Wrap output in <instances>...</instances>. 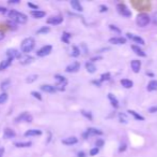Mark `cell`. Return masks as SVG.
<instances>
[{
    "label": "cell",
    "instance_id": "f546056e",
    "mask_svg": "<svg viewBox=\"0 0 157 157\" xmlns=\"http://www.w3.org/2000/svg\"><path fill=\"white\" fill-rule=\"evenodd\" d=\"M34 60V58L31 57V56H27V57H25L23 60H20V64H23V65H27V64H30V62H32Z\"/></svg>",
    "mask_w": 157,
    "mask_h": 157
},
{
    "label": "cell",
    "instance_id": "c3c4849f",
    "mask_svg": "<svg viewBox=\"0 0 157 157\" xmlns=\"http://www.w3.org/2000/svg\"><path fill=\"white\" fill-rule=\"evenodd\" d=\"M28 7H30V8H33V9H37V8H39L36 4L32 3V2H28Z\"/></svg>",
    "mask_w": 157,
    "mask_h": 157
},
{
    "label": "cell",
    "instance_id": "d4e9b609",
    "mask_svg": "<svg viewBox=\"0 0 157 157\" xmlns=\"http://www.w3.org/2000/svg\"><path fill=\"white\" fill-rule=\"evenodd\" d=\"M146 89H148L149 91H157V81H156V80H152V81H151V82L148 84Z\"/></svg>",
    "mask_w": 157,
    "mask_h": 157
},
{
    "label": "cell",
    "instance_id": "44dd1931",
    "mask_svg": "<svg viewBox=\"0 0 157 157\" xmlns=\"http://www.w3.org/2000/svg\"><path fill=\"white\" fill-rule=\"evenodd\" d=\"M108 98L109 100H110L111 104H112V107L114 108V109H118L120 104H119V100L117 99V97L113 95V94H108Z\"/></svg>",
    "mask_w": 157,
    "mask_h": 157
},
{
    "label": "cell",
    "instance_id": "d6986e66",
    "mask_svg": "<svg viewBox=\"0 0 157 157\" xmlns=\"http://www.w3.org/2000/svg\"><path fill=\"white\" fill-rule=\"evenodd\" d=\"M42 131L39 129H29L25 132V136L26 137H35V136H41Z\"/></svg>",
    "mask_w": 157,
    "mask_h": 157
},
{
    "label": "cell",
    "instance_id": "30bf717a",
    "mask_svg": "<svg viewBox=\"0 0 157 157\" xmlns=\"http://www.w3.org/2000/svg\"><path fill=\"white\" fill-rule=\"evenodd\" d=\"M63 22V17L62 16H51L47 18L46 23L49 24V25H59Z\"/></svg>",
    "mask_w": 157,
    "mask_h": 157
},
{
    "label": "cell",
    "instance_id": "ffe728a7",
    "mask_svg": "<svg viewBox=\"0 0 157 157\" xmlns=\"http://www.w3.org/2000/svg\"><path fill=\"white\" fill-rule=\"evenodd\" d=\"M71 5H72V8L74 9V10H76L78 12H82V11H84L82 5H81L80 2L77 1V0H72V1H71Z\"/></svg>",
    "mask_w": 157,
    "mask_h": 157
},
{
    "label": "cell",
    "instance_id": "b9f144b4",
    "mask_svg": "<svg viewBox=\"0 0 157 157\" xmlns=\"http://www.w3.org/2000/svg\"><path fill=\"white\" fill-rule=\"evenodd\" d=\"M103 144H104V141L102 140V139H98V140L96 141V143H95L96 148H101V146H103Z\"/></svg>",
    "mask_w": 157,
    "mask_h": 157
},
{
    "label": "cell",
    "instance_id": "7402d4cb",
    "mask_svg": "<svg viewBox=\"0 0 157 157\" xmlns=\"http://www.w3.org/2000/svg\"><path fill=\"white\" fill-rule=\"evenodd\" d=\"M132 50L135 52V54L136 55H138V56H140V57H145L146 56V54L143 52V50L142 49H140L138 45H133L132 46Z\"/></svg>",
    "mask_w": 157,
    "mask_h": 157
},
{
    "label": "cell",
    "instance_id": "6da1fadb",
    "mask_svg": "<svg viewBox=\"0 0 157 157\" xmlns=\"http://www.w3.org/2000/svg\"><path fill=\"white\" fill-rule=\"evenodd\" d=\"M8 16L13 20L14 22H16L18 24H25V23H27L28 21V17L26 14L24 13H20L16 10H11V11H9L8 12Z\"/></svg>",
    "mask_w": 157,
    "mask_h": 157
},
{
    "label": "cell",
    "instance_id": "8fae6325",
    "mask_svg": "<svg viewBox=\"0 0 157 157\" xmlns=\"http://www.w3.org/2000/svg\"><path fill=\"white\" fill-rule=\"evenodd\" d=\"M109 42L111 43V44H125L126 43V39L123 37H113V38H110L109 39Z\"/></svg>",
    "mask_w": 157,
    "mask_h": 157
},
{
    "label": "cell",
    "instance_id": "d6a6232c",
    "mask_svg": "<svg viewBox=\"0 0 157 157\" xmlns=\"http://www.w3.org/2000/svg\"><path fill=\"white\" fill-rule=\"evenodd\" d=\"M110 73L109 72H106V73H104V74H102V76H101V78H100V82H104V81H108L109 78H110Z\"/></svg>",
    "mask_w": 157,
    "mask_h": 157
},
{
    "label": "cell",
    "instance_id": "8992f818",
    "mask_svg": "<svg viewBox=\"0 0 157 157\" xmlns=\"http://www.w3.org/2000/svg\"><path fill=\"white\" fill-rule=\"evenodd\" d=\"M118 12L120 13L121 15H123V16L125 17H129L130 15H132V12H130V10H129L126 5H125L124 3H119L118 4Z\"/></svg>",
    "mask_w": 157,
    "mask_h": 157
},
{
    "label": "cell",
    "instance_id": "7a4b0ae2",
    "mask_svg": "<svg viewBox=\"0 0 157 157\" xmlns=\"http://www.w3.org/2000/svg\"><path fill=\"white\" fill-rule=\"evenodd\" d=\"M35 46V40L34 38L32 37H29V38H26L24 41L21 42V45H20V49L24 53H29L34 49Z\"/></svg>",
    "mask_w": 157,
    "mask_h": 157
},
{
    "label": "cell",
    "instance_id": "836d02e7",
    "mask_svg": "<svg viewBox=\"0 0 157 157\" xmlns=\"http://www.w3.org/2000/svg\"><path fill=\"white\" fill-rule=\"evenodd\" d=\"M49 27H47V26H45V27H42V28H40L37 31H36V33H41V35H43V33H47L49 32Z\"/></svg>",
    "mask_w": 157,
    "mask_h": 157
},
{
    "label": "cell",
    "instance_id": "60d3db41",
    "mask_svg": "<svg viewBox=\"0 0 157 157\" xmlns=\"http://www.w3.org/2000/svg\"><path fill=\"white\" fill-rule=\"evenodd\" d=\"M31 95H32L33 97H35L36 99L42 100V96H41L40 94H39V93H37V91H32V93H31Z\"/></svg>",
    "mask_w": 157,
    "mask_h": 157
},
{
    "label": "cell",
    "instance_id": "f907efd6",
    "mask_svg": "<svg viewBox=\"0 0 157 157\" xmlns=\"http://www.w3.org/2000/svg\"><path fill=\"white\" fill-rule=\"evenodd\" d=\"M77 157H86L85 152H79V153L77 154Z\"/></svg>",
    "mask_w": 157,
    "mask_h": 157
},
{
    "label": "cell",
    "instance_id": "9c48e42d",
    "mask_svg": "<svg viewBox=\"0 0 157 157\" xmlns=\"http://www.w3.org/2000/svg\"><path fill=\"white\" fill-rule=\"evenodd\" d=\"M79 68H80V64L78 62H74L72 64H69V66L65 68V71L69 72V73H74V72H77L79 70Z\"/></svg>",
    "mask_w": 157,
    "mask_h": 157
},
{
    "label": "cell",
    "instance_id": "277c9868",
    "mask_svg": "<svg viewBox=\"0 0 157 157\" xmlns=\"http://www.w3.org/2000/svg\"><path fill=\"white\" fill-rule=\"evenodd\" d=\"M55 78L57 80V89H59V91H64L65 89V86H66V84H67V80L64 78V76H62V75H55Z\"/></svg>",
    "mask_w": 157,
    "mask_h": 157
},
{
    "label": "cell",
    "instance_id": "f5cc1de1",
    "mask_svg": "<svg viewBox=\"0 0 157 157\" xmlns=\"http://www.w3.org/2000/svg\"><path fill=\"white\" fill-rule=\"evenodd\" d=\"M4 154V149L3 148H0V157H2Z\"/></svg>",
    "mask_w": 157,
    "mask_h": 157
},
{
    "label": "cell",
    "instance_id": "d590c367",
    "mask_svg": "<svg viewBox=\"0 0 157 157\" xmlns=\"http://www.w3.org/2000/svg\"><path fill=\"white\" fill-rule=\"evenodd\" d=\"M119 118H120V122H121V123H124V124H126L127 120H128L124 113H120V114H119Z\"/></svg>",
    "mask_w": 157,
    "mask_h": 157
},
{
    "label": "cell",
    "instance_id": "603a6c76",
    "mask_svg": "<svg viewBox=\"0 0 157 157\" xmlns=\"http://www.w3.org/2000/svg\"><path fill=\"white\" fill-rule=\"evenodd\" d=\"M31 15L34 18H42V17H44L46 15V12L40 11V10H33V11H31Z\"/></svg>",
    "mask_w": 157,
    "mask_h": 157
},
{
    "label": "cell",
    "instance_id": "3957f363",
    "mask_svg": "<svg viewBox=\"0 0 157 157\" xmlns=\"http://www.w3.org/2000/svg\"><path fill=\"white\" fill-rule=\"evenodd\" d=\"M137 22L138 26H140V27H145V26H148L150 24V22H151V18L150 16L146 14V13H141L137 16Z\"/></svg>",
    "mask_w": 157,
    "mask_h": 157
},
{
    "label": "cell",
    "instance_id": "cb8c5ba5",
    "mask_svg": "<svg viewBox=\"0 0 157 157\" xmlns=\"http://www.w3.org/2000/svg\"><path fill=\"white\" fill-rule=\"evenodd\" d=\"M120 83H121L122 86L125 87V88H132L134 85L133 81H130V80H128V78H122Z\"/></svg>",
    "mask_w": 157,
    "mask_h": 157
},
{
    "label": "cell",
    "instance_id": "11a10c76",
    "mask_svg": "<svg viewBox=\"0 0 157 157\" xmlns=\"http://www.w3.org/2000/svg\"><path fill=\"white\" fill-rule=\"evenodd\" d=\"M18 2H19L18 0H16V1H9V3H10V4H13V3H18Z\"/></svg>",
    "mask_w": 157,
    "mask_h": 157
},
{
    "label": "cell",
    "instance_id": "ee69618b",
    "mask_svg": "<svg viewBox=\"0 0 157 157\" xmlns=\"http://www.w3.org/2000/svg\"><path fill=\"white\" fill-rule=\"evenodd\" d=\"M100 11L101 12H107L108 11V8L106 5H100Z\"/></svg>",
    "mask_w": 157,
    "mask_h": 157
},
{
    "label": "cell",
    "instance_id": "f35d334b",
    "mask_svg": "<svg viewBox=\"0 0 157 157\" xmlns=\"http://www.w3.org/2000/svg\"><path fill=\"white\" fill-rule=\"evenodd\" d=\"M9 85H10V80H8V81H4L2 84H1V89H7L9 87Z\"/></svg>",
    "mask_w": 157,
    "mask_h": 157
},
{
    "label": "cell",
    "instance_id": "4fadbf2b",
    "mask_svg": "<svg viewBox=\"0 0 157 157\" xmlns=\"http://www.w3.org/2000/svg\"><path fill=\"white\" fill-rule=\"evenodd\" d=\"M130 66H132V69L135 73H138L140 71V68H141V62L140 60H137V59H134L132 60L130 62Z\"/></svg>",
    "mask_w": 157,
    "mask_h": 157
},
{
    "label": "cell",
    "instance_id": "ac0fdd59",
    "mask_svg": "<svg viewBox=\"0 0 157 157\" xmlns=\"http://www.w3.org/2000/svg\"><path fill=\"white\" fill-rule=\"evenodd\" d=\"M41 89H42L43 91H45V93H50V94H52V93H55V91H57L56 86L48 85V84H44V85H42V86H41Z\"/></svg>",
    "mask_w": 157,
    "mask_h": 157
},
{
    "label": "cell",
    "instance_id": "db71d44e",
    "mask_svg": "<svg viewBox=\"0 0 157 157\" xmlns=\"http://www.w3.org/2000/svg\"><path fill=\"white\" fill-rule=\"evenodd\" d=\"M4 37H5V36H4V33L2 32V31H0V41H1V40H3Z\"/></svg>",
    "mask_w": 157,
    "mask_h": 157
},
{
    "label": "cell",
    "instance_id": "7dc6e473",
    "mask_svg": "<svg viewBox=\"0 0 157 157\" xmlns=\"http://www.w3.org/2000/svg\"><path fill=\"white\" fill-rule=\"evenodd\" d=\"M9 11H7V9L3 7H0V14H4V13H8Z\"/></svg>",
    "mask_w": 157,
    "mask_h": 157
},
{
    "label": "cell",
    "instance_id": "816d5d0a",
    "mask_svg": "<svg viewBox=\"0 0 157 157\" xmlns=\"http://www.w3.org/2000/svg\"><path fill=\"white\" fill-rule=\"evenodd\" d=\"M93 84H95V85H96L97 87H100L101 86V82H100V81H93Z\"/></svg>",
    "mask_w": 157,
    "mask_h": 157
},
{
    "label": "cell",
    "instance_id": "5bb4252c",
    "mask_svg": "<svg viewBox=\"0 0 157 157\" xmlns=\"http://www.w3.org/2000/svg\"><path fill=\"white\" fill-rule=\"evenodd\" d=\"M7 55H8V58H20V53L17 50H14V49H10V50L7 51Z\"/></svg>",
    "mask_w": 157,
    "mask_h": 157
},
{
    "label": "cell",
    "instance_id": "e575fe53",
    "mask_svg": "<svg viewBox=\"0 0 157 157\" xmlns=\"http://www.w3.org/2000/svg\"><path fill=\"white\" fill-rule=\"evenodd\" d=\"M69 38H71V35L67 33V32H64L63 33V36H62V41L64 42V43H69Z\"/></svg>",
    "mask_w": 157,
    "mask_h": 157
},
{
    "label": "cell",
    "instance_id": "f1b7e54d",
    "mask_svg": "<svg viewBox=\"0 0 157 157\" xmlns=\"http://www.w3.org/2000/svg\"><path fill=\"white\" fill-rule=\"evenodd\" d=\"M79 55H80V50H79V47L73 46L72 51H71V56H72V57H78Z\"/></svg>",
    "mask_w": 157,
    "mask_h": 157
},
{
    "label": "cell",
    "instance_id": "681fc988",
    "mask_svg": "<svg viewBox=\"0 0 157 157\" xmlns=\"http://www.w3.org/2000/svg\"><path fill=\"white\" fill-rule=\"evenodd\" d=\"M100 59H102V56H96V57H93V58H91V62H96V60H100Z\"/></svg>",
    "mask_w": 157,
    "mask_h": 157
},
{
    "label": "cell",
    "instance_id": "e0dca14e",
    "mask_svg": "<svg viewBox=\"0 0 157 157\" xmlns=\"http://www.w3.org/2000/svg\"><path fill=\"white\" fill-rule=\"evenodd\" d=\"M16 136L15 131L11 128H5L4 129V132H3V138L4 139H11V138H14Z\"/></svg>",
    "mask_w": 157,
    "mask_h": 157
},
{
    "label": "cell",
    "instance_id": "74e56055",
    "mask_svg": "<svg viewBox=\"0 0 157 157\" xmlns=\"http://www.w3.org/2000/svg\"><path fill=\"white\" fill-rule=\"evenodd\" d=\"M109 28H110V30H112L113 32H117V33H120V32H121L120 28H118V27L116 25H109Z\"/></svg>",
    "mask_w": 157,
    "mask_h": 157
},
{
    "label": "cell",
    "instance_id": "9a60e30c",
    "mask_svg": "<svg viewBox=\"0 0 157 157\" xmlns=\"http://www.w3.org/2000/svg\"><path fill=\"white\" fill-rule=\"evenodd\" d=\"M78 142V139L76 137H69V138H65L62 140V143L64 145H73V144H76Z\"/></svg>",
    "mask_w": 157,
    "mask_h": 157
},
{
    "label": "cell",
    "instance_id": "484cf974",
    "mask_svg": "<svg viewBox=\"0 0 157 157\" xmlns=\"http://www.w3.org/2000/svg\"><path fill=\"white\" fill-rule=\"evenodd\" d=\"M86 69L88 71L89 73H94L95 71H96V67L94 66V64L91 62H88L86 64Z\"/></svg>",
    "mask_w": 157,
    "mask_h": 157
},
{
    "label": "cell",
    "instance_id": "bcb514c9",
    "mask_svg": "<svg viewBox=\"0 0 157 157\" xmlns=\"http://www.w3.org/2000/svg\"><path fill=\"white\" fill-rule=\"evenodd\" d=\"M149 112L150 113H155V112H157V106L156 107H152L149 109Z\"/></svg>",
    "mask_w": 157,
    "mask_h": 157
},
{
    "label": "cell",
    "instance_id": "ba28073f",
    "mask_svg": "<svg viewBox=\"0 0 157 157\" xmlns=\"http://www.w3.org/2000/svg\"><path fill=\"white\" fill-rule=\"evenodd\" d=\"M103 135V131L100 130V129H96V128H88L87 131L85 133H82V137L87 139L89 136H102Z\"/></svg>",
    "mask_w": 157,
    "mask_h": 157
},
{
    "label": "cell",
    "instance_id": "5b68a950",
    "mask_svg": "<svg viewBox=\"0 0 157 157\" xmlns=\"http://www.w3.org/2000/svg\"><path fill=\"white\" fill-rule=\"evenodd\" d=\"M33 117L32 115L28 113V112H24V113H21L20 115H18L15 118V122L16 123H23V122H26V123H30V122H32Z\"/></svg>",
    "mask_w": 157,
    "mask_h": 157
},
{
    "label": "cell",
    "instance_id": "1f68e13d",
    "mask_svg": "<svg viewBox=\"0 0 157 157\" xmlns=\"http://www.w3.org/2000/svg\"><path fill=\"white\" fill-rule=\"evenodd\" d=\"M81 114L85 116V117H87V118H88L89 120H93V116H92V114H91V112L82 110V111H81Z\"/></svg>",
    "mask_w": 157,
    "mask_h": 157
},
{
    "label": "cell",
    "instance_id": "4316f807",
    "mask_svg": "<svg viewBox=\"0 0 157 157\" xmlns=\"http://www.w3.org/2000/svg\"><path fill=\"white\" fill-rule=\"evenodd\" d=\"M127 112H128L130 115H133L134 118H136L137 120H144V117L142 115H140L139 113H137L136 111H134V110H128Z\"/></svg>",
    "mask_w": 157,
    "mask_h": 157
},
{
    "label": "cell",
    "instance_id": "8d00e7d4",
    "mask_svg": "<svg viewBox=\"0 0 157 157\" xmlns=\"http://www.w3.org/2000/svg\"><path fill=\"white\" fill-rule=\"evenodd\" d=\"M36 78H37V75L36 74H33V75H29L28 78H26V82L27 83H31V82H34Z\"/></svg>",
    "mask_w": 157,
    "mask_h": 157
},
{
    "label": "cell",
    "instance_id": "ab89813d",
    "mask_svg": "<svg viewBox=\"0 0 157 157\" xmlns=\"http://www.w3.org/2000/svg\"><path fill=\"white\" fill-rule=\"evenodd\" d=\"M98 152H100V149L98 148H94V149H92L90 151V155L91 156H95L96 154H98Z\"/></svg>",
    "mask_w": 157,
    "mask_h": 157
},
{
    "label": "cell",
    "instance_id": "83f0119b",
    "mask_svg": "<svg viewBox=\"0 0 157 157\" xmlns=\"http://www.w3.org/2000/svg\"><path fill=\"white\" fill-rule=\"evenodd\" d=\"M14 145L17 148H29L32 145V142H30V141H28V142H16V143H14Z\"/></svg>",
    "mask_w": 157,
    "mask_h": 157
},
{
    "label": "cell",
    "instance_id": "2e32d148",
    "mask_svg": "<svg viewBox=\"0 0 157 157\" xmlns=\"http://www.w3.org/2000/svg\"><path fill=\"white\" fill-rule=\"evenodd\" d=\"M12 60H13L12 58H7V59H4V60H2V62H0V71H3L7 68H9L10 65L12 64Z\"/></svg>",
    "mask_w": 157,
    "mask_h": 157
},
{
    "label": "cell",
    "instance_id": "4dcf8cb0",
    "mask_svg": "<svg viewBox=\"0 0 157 157\" xmlns=\"http://www.w3.org/2000/svg\"><path fill=\"white\" fill-rule=\"evenodd\" d=\"M8 98H9V96L7 93H2V94H0V104H4V102L8 100Z\"/></svg>",
    "mask_w": 157,
    "mask_h": 157
},
{
    "label": "cell",
    "instance_id": "7c38bea8",
    "mask_svg": "<svg viewBox=\"0 0 157 157\" xmlns=\"http://www.w3.org/2000/svg\"><path fill=\"white\" fill-rule=\"evenodd\" d=\"M126 37L128 38V39H132V40H134L135 42H137V43H139V44H141V45L145 44L144 40H143L142 38H141V37H138V36H135V35H133V33L127 32V33H126Z\"/></svg>",
    "mask_w": 157,
    "mask_h": 157
},
{
    "label": "cell",
    "instance_id": "f6af8a7d",
    "mask_svg": "<svg viewBox=\"0 0 157 157\" xmlns=\"http://www.w3.org/2000/svg\"><path fill=\"white\" fill-rule=\"evenodd\" d=\"M125 150H126V144L123 143V144L120 145V149H119V152H124Z\"/></svg>",
    "mask_w": 157,
    "mask_h": 157
},
{
    "label": "cell",
    "instance_id": "52a82bcc",
    "mask_svg": "<svg viewBox=\"0 0 157 157\" xmlns=\"http://www.w3.org/2000/svg\"><path fill=\"white\" fill-rule=\"evenodd\" d=\"M52 50V46L51 45H45L43 47H41L40 50L36 52V55L39 56V57H45V56H47L50 54Z\"/></svg>",
    "mask_w": 157,
    "mask_h": 157
},
{
    "label": "cell",
    "instance_id": "7bdbcfd3",
    "mask_svg": "<svg viewBox=\"0 0 157 157\" xmlns=\"http://www.w3.org/2000/svg\"><path fill=\"white\" fill-rule=\"evenodd\" d=\"M152 20H153V24L155 26H157V12H155L153 14V17H152Z\"/></svg>",
    "mask_w": 157,
    "mask_h": 157
}]
</instances>
